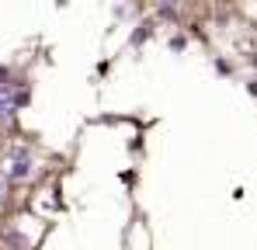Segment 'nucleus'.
<instances>
[{
  "instance_id": "f257e3e1",
  "label": "nucleus",
  "mask_w": 257,
  "mask_h": 250,
  "mask_svg": "<svg viewBox=\"0 0 257 250\" xmlns=\"http://www.w3.org/2000/svg\"><path fill=\"white\" fill-rule=\"evenodd\" d=\"M32 170H35V160H32V153H28L25 146H11V150L4 153V174H7L11 181H25Z\"/></svg>"
},
{
  "instance_id": "f03ea898",
  "label": "nucleus",
  "mask_w": 257,
  "mask_h": 250,
  "mask_svg": "<svg viewBox=\"0 0 257 250\" xmlns=\"http://www.w3.org/2000/svg\"><path fill=\"white\" fill-rule=\"evenodd\" d=\"M14 108H18V94L11 87H0V122H7L14 115Z\"/></svg>"
},
{
  "instance_id": "7ed1b4c3",
  "label": "nucleus",
  "mask_w": 257,
  "mask_h": 250,
  "mask_svg": "<svg viewBox=\"0 0 257 250\" xmlns=\"http://www.w3.org/2000/svg\"><path fill=\"white\" fill-rule=\"evenodd\" d=\"M4 195H7V188H4V177H0V202H4Z\"/></svg>"
}]
</instances>
